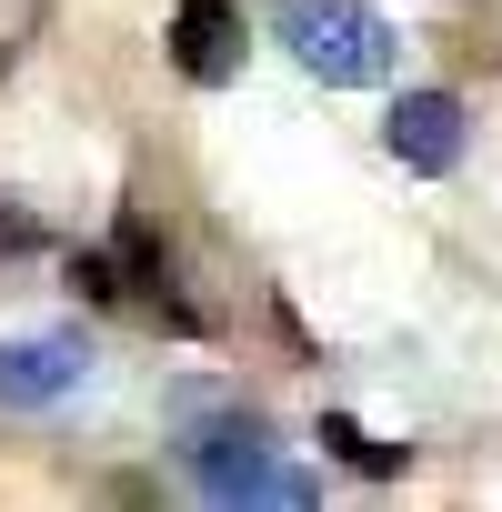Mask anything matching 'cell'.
Instances as JSON below:
<instances>
[{
    "mask_svg": "<svg viewBox=\"0 0 502 512\" xmlns=\"http://www.w3.org/2000/svg\"><path fill=\"white\" fill-rule=\"evenodd\" d=\"M272 41H282L312 81H332V91H362V81L392 71V21L372 11V0H282V11H272Z\"/></svg>",
    "mask_w": 502,
    "mask_h": 512,
    "instance_id": "1",
    "label": "cell"
},
{
    "mask_svg": "<svg viewBox=\"0 0 502 512\" xmlns=\"http://www.w3.org/2000/svg\"><path fill=\"white\" fill-rule=\"evenodd\" d=\"M191 482H201L211 502H312V492H322L312 472L272 462V432H262V422H211V432H191Z\"/></svg>",
    "mask_w": 502,
    "mask_h": 512,
    "instance_id": "2",
    "label": "cell"
},
{
    "mask_svg": "<svg viewBox=\"0 0 502 512\" xmlns=\"http://www.w3.org/2000/svg\"><path fill=\"white\" fill-rule=\"evenodd\" d=\"M91 372V352L71 342V332H31V342H0V402L11 412H41V402H61L71 382Z\"/></svg>",
    "mask_w": 502,
    "mask_h": 512,
    "instance_id": "3",
    "label": "cell"
},
{
    "mask_svg": "<svg viewBox=\"0 0 502 512\" xmlns=\"http://www.w3.org/2000/svg\"><path fill=\"white\" fill-rule=\"evenodd\" d=\"M171 61H181V81L221 91L241 71V11H231V0H181V11H171Z\"/></svg>",
    "mask_w": 502,
    "mask_h": 512,
    "instance_id": "4",
    "label": "cell"
},
{
    "mask_svg": "<svg viewBox=\"0 0 502 512\" xmlns=\"http://www.w3.org/2000/svg\"><path fill=\"white\" fill-rule=\"evenodd\" d=\"M382 141H392V161H412V171H452V161H462V101H452V91H402L392 121H382Z\"/></svg>",
    "mask_w": 502,
    "mask_h": 512,
    "instance_id": "5",
    "label": "cell"
},
{
    "mask_svg": "<svg viewBox=\"0 0 502 512\" xmlns=\"http://www.w3.org/2000/svg\"><path fill=\"white\" fill-rule=\"evenodd\" d=\"M322 452H332V462H352V472H402V452H392V442H372V432H362V422H342V412L322 422Z\"/></svg>",
    "mask_w": 502,
    "mask_h": 512,
    "instance_id": "6",
    "label": "cell"
},
{
    "mask_svg": "<svg viewBox=\"0 0 502 512\" xmlns=\"http://www.w3.org/2000/svg\"><path fill=\"white\" fill-rule=\"evenodd\" d=\"M121 262H131V282H161V241H151V231H141V221H131V231H121Z\"/></svg>",
    "mask_w": 502,
    "mask_h": 512,
    "instance_id": "7",
    "label": "cell"
},
{
    "mask_svg": "<svg viewBox=\"0 0 502 512\" xmlns=\"http://www.w3.org/2000/svg\"><path fill=\"white\" fill-rule=\"evenodd\" d=\"M71 282H81V292H91V302H111V292H121V272H111V262H101V251H81V272H71Z\"/></svg>",
    "mask_w": 502,
    "mask_h": 512,
    "instance_id": "8",
    "label": "cell"
}]
</instances>
